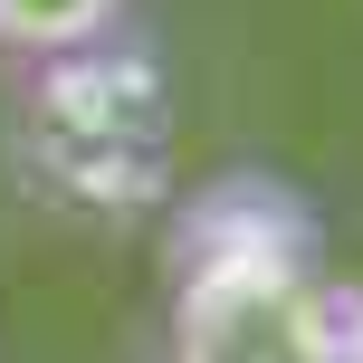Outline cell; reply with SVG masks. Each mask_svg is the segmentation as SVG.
Returning <instances> with one entry per match:
<instances>
[{"mask_svg":"<svg viewBox=\"0 0 363 363\" xmlns=\"http://www.w3.org/2000/svg\"><path fill=\"white\" fill-rule=\"evenodd\" d=\"M325 230L277 172H220L163 211V363H315Z\"/></svg>","mask_w":363,"mask_h":363,"instance_id":"obj_2","label":"cell"},{"mask_svg":"<svg viewBox=\"0 0 363 363\" xmlns=\"http://www.w3.org/2000/svg\"><path fill=\"white\" fill-rule=\"evenodd\" d=\"M10 182L67 230H134L172 211V67L144 29H115L96 48L19 67L10 96Z\"/></svg>","mask_w":363,"mask_h":363,"instance_id":"obj_1","label":"cell"},{"mask_svg":"<svg viewBox=\"0 0 363 363\" xmlns=\"http://www.w3.org/2000/svg\"><path fill=\"white\" fill-rule=\"evenodd\" d=\"M134 29V0H0V57L38 67V57L96 48V38Z\"/></svg>","mask_w":363,"mask_h":363,"instance_id":"obj_3","label":"cell"}]
</instances>
